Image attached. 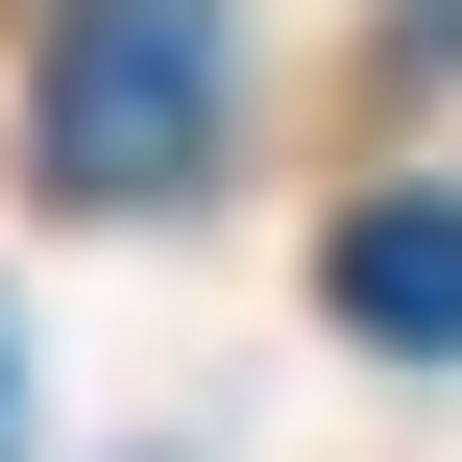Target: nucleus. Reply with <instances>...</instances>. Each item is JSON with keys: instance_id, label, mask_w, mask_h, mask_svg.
<instances>
[{"instance_id": "f257e3e1", "label": "nucleus", "mask_w": 462, "mask_h": 462, "mask_svg": "<svg viewBox=\"0 0 462 462\" xmlns=\"http://www.w3.org/2000/svg\"><path fill=\"white\" fill-rule=\"evenodd\" d=\"M24 171L73 219H146L219 171V0H49V73H24Z\"/></svg>"}, {"instance_id": "f03ea898", "label": "nucleus", "mask_w": 462, "mask_h": 462, "mask_svg": "<svg viewBox=\"0 0 462 462\" xmlns=\"http://www.w3.org/2000/svg\"><path fill=\"white\" fill-rule=\"evenodd\" d=\"M341 317L390 365H462V195H365L341 219Z\"/></svg>"}, {"instance_id": "7ed1b4c3", "label": "nucleus", "mask_w": 462, "mask_h": 462, "mask_svg": "<svg viewBox=\"0 0 462 462\" xmlns=\"http://www.w3.org/2000/svg\"><path fill=\"white\" fill-rule=\"evenodd\" d=\"M0 462H24V341H0Z\"/></svg>"}]
</instances>
